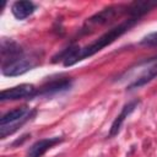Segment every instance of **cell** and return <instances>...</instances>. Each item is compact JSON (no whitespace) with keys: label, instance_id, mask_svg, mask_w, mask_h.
Segmentation results:
<instances>
[{"label":"cell","instance_id":"6da1fadb","mask_svg":"<svg viewBox=\"0 0 157 157\" xmlns=\"http://www.w3.org/2000/svg\"><path fill=\"white\" fill-rule=\"evenodd\" d=\"M137 22V18H129L121 23H119L118 26L113 27L112 29H109L108 32H105L104 34H102L98 39H96L93 43L80 48V47H70L66 50H64L63 53L58 54V56H54L53 60H55L56 58H60L63 60L64 66H71L74 64H76L80 60H83L85 58L92 56L96 53H98L99 50H102L104 47L112 44L115 39H118L120 36H123L125 32H128L132 26H135V23Z\"/></svg>","mask_w":157,"mask_h":157},{"label":"cell","instance_id":"7a4b0ae2","mask_svg":"<svg viewBox=\"0 0 157 157\" xmlns=\"http://www.w3.org/2000/svg\"><path fill=\"white\" fill-rule=\"evenodd\" d=\"M34 114H36V110H32L28 107H18L4 114L0 119L1 139H5L7 135L13 134L20 126H22Z\"/></svg>","mask_w":157,"mask_h":157},{"label":"cell","instance_id":"3957f363","mask_svg":"<svg viewBox=\"0 0 157 157\" xmlns=\"http://www.w3.org/2000/svg\"><path fill=\"white\" fill-rule=\"evenodd\" d=\"M125 10L128 11V6L115 5V6H109L104 10H102V11L97 12L92 17L87 18V21L85 22V25L82 27V32L83 33H90V32L94 31L97 27H101V26H104V25L109 23L113 18H115L117 16L123 13Z\"/></svg>","mask_w":157,"mask_h":157},{"label":"cell","instance_id":"277c9868","mask_svg":"<svg viewBox=\"0 0 157 157\" xmlns=\"http://www.w3.org/2000/svg\"><path fill=\"white\" fill-rule=\"evenodd\" d=\"M37 59L32 58V56H23L21 55L20 58L6 63L1 66V72L4 76H20L26 74L27 71H29L31 69H33L37 65Z\"/></svg>","mask_w":157,"mask_h":157},{"label":"cell","instance_id":"5b68a950","mask_svg":"<svg viewBox=\"0 0 157 157\" xmlns=\"http://www.w3.org/2000/svg\"><path fill=\"white\" fill-rule=\"evenodd\" d=\"M36 87L32 83H22L15 87H11L9 90H4L0 93V101H17L22 98H29L36 96Z\"/></svg>","mask_w":157,"mask_h":157},{"label":"cell","instance_id":"8992f818","mask_svg":"<svg viewBox=\"0 0 157 157\" xmlns=\"http://www.w3.org/2000/svg\"><path fill=\"white\" fill-rule=\"evenodd\" d=\"M147 66L145 67V70L141 72V75L134 80V82H131L128 88L129 90H134V88H137L140 86H144L145 83L150 82L151 80H153L156 76H157V58L156 59H152V60H148L145 63Z\"/></svg>","mask_w":157,"mask_h":157},{"label":"cell","instance_id":"52a82bcc","mask_svg":"<svg viewBox=\"0 0 157 157\" xmlns=\"http://www.w3.org/2000/svg\"><path fill=\"white\" fill-rule=\"evenodd\" d=\"M63 137H48L36 141L27 151V157H42L49 148L55 146L56 144L61 142Z\"/></svg>","mask_w":157,"mask_h":157},{"label":"cell","instance_id":"ba28073f","mask_svg":"<svg viewBox=\"0 0 157 157\" xmlns=\"http://www.w3.org/2000/svg\"><path fill=\"white\" fill-rule=\"evenodd\" d=\"M72 81L71 78H61V80H55L52 82L45 83L44 86H42L37 92L36 96H52L63 91H66L71 87Z\"/></svg>","mask_w":157,"mask_h":157},{"label":"cell","instance_id":"9c48e42d","mask_svg":"<svg viewBox=\"0 0 157 157\" xmlns=\"http://www.w3.org/2000/svg\"><path fill=\"white\" fill-rule=\"evenodd\" d=\"M1 58H2V65L6 63H10L22 55V49L21 47L11 40V39H1Z\"/></svg>","mask_w":157,"mask_h":157},{"label":"cell","instance_id":"30bf717a","mask_svg":"<svg viewBox=\"0 0 157 157\" xmlns=\"http://www.w3.org/2000/svg\"><path fill=\"white\" fill-rule=\"evenodd\" d=\"M139 103H140V101H139V99H135V101H131V102H129L128 104H125V105L123 107L120 114L114 119V121H113V124H112V126H110L109 136H115V135H118V132L120 131V128H121L124 120L135 110V108L139 105Z\"/></svg>","mask_w":157,"mask_h":157},{"label":"cell","instance_id":"8fae6325","mask_svg":"<svg viewBox=\"0 0 157 157\" xmlns=\"http://www.w3.org/2000/svg\"><path fill=\"white\" fill-rule=\"evenodd\" d=\"M157 6L156 0H140V1H134L130 6H128V12L131 16V18H140L142 15L146 12L151 11L153 7Z\"/></svg>","mask_w":157,"mask_h":157},{"label":"cell","instance_id":"7c38bea8","mask_svg":"<svg viewBox=\"0 0 157 157\" xmlns=\"http://www.w3.org/2000/svg\"><path fill=\"white\" fill-rule=\"evenodd\" d=\"M36 10V5L32 1L28 0H21L16 1L11 6V12L17 20H25L29 15H32Z\"/></svg>","mask_w":157,"mask_h":157},{"label":"cell","instance_id":"4fadbf2b","mask_svg":"<svg viewBox=\"0 0 157 157\" xmlns=\"http://www.w3.org/2000/svg\"><path fill=\"white\" fill-rule=\"evenodd\" d=\"M142 45H148V47H155L157 45V31L156 32H152L147 36H145L142 38V40L140 42Z\"/></svg>","mask_w":157,"mask_h":157}]
</instances>
